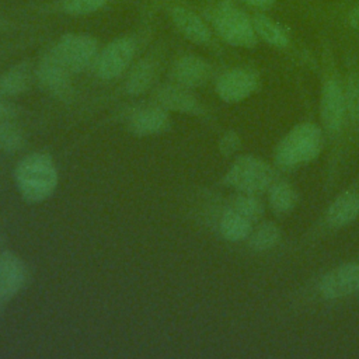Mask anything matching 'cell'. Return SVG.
I'll return each instance as SVG.
<instances>
[{
  "label": "cell",
  "instance_id": "23",
  "mask_svg": "<svg viewBox=\"0 0 359 359\" xmlns=\"http://www.w3.org/2000/svg\"><path fill=\"white\" fill-rule=\"evenodd\" d=\"M229 209L245 216L251 222L258 220L264 215L262 202L255 195H251V194H241L240 192V195H236L230 201Z\"/></svg>",
  "mask_w": 359,
  "mask_h": 359
},
{
  "label": "cell",
  "instance_id": "30",
  "mask_svg": "<svg viewBox=\"0 0 359 359\" xmlns=\"http://www.w3.org/2000/svg\"><path fill=\"white\" fill-rule=\"evenodd\" d=\"M247 4L252 6V7H268L271 6L275 0H244Z\"/></svg>",
  "mask_w": 359,
  "mask_h": 359
},
{
  "label": "cell",
  "instance_id": "15",
  "mask_svg": "<svg viewBox=\"0 0 359 359\" xmlns=\"http://www.w3.org/2000/svg\"><path fill=\"white\" fill-rule=\"evenodd\" d=\"M171 18L175 28L188 41L194 43H208L210 41V29L208 28L205 21L194 11L182 6H177L171 10Z\"/></svg>",
  "mask_w": 359,
  "mask_h": 359
},
{
  "label": "cell",
  "instance_id": "13",
  "mask_svg": "<svg viewBox=\"0 0 359 359\" xmlns=\"http://www.w3.org/2000/svg\"><path fill=\"white\" fill-rule=\"evenodd\" d=\"M210 65L196 55L181 56L172 66L174 81L185 88H195L205 84L210 79Z\"/></svg>",
  "mask_w": 359,
  "mask_h": 359
},
{
  "label": "cell",
  "instance_id": "11",
  "mask_svg": "<svg viewBox=\"0 0 359 359\" xmlns=\"http://www.w3.org/2000/svg\"><path fill=\"white\" fill-rule=\"evenodd\" d=\"M27 276L25 264L13 251L0 254V302L11 300L24 286Z\"/></svg>",
  "mask_w": 359,
  "mask_h": 359
},
{
  "label": "cell",
  "instance_id": "10",
  "mask_svg": "<svg viewBox=\"0 0 359 359\" xmlns=\"http://www.w3.org/2000/svg\"><path fill=\"white\" fill-rule=\"evenodd\" d=\"M72 72L62 65V62L53 55H46L38 65L36 79L41 87L49 94L65 100L72 94Z\"/></svg>",
  "mask_w": 359,
  "mask_h": 359
},
{
  "label": "cell",
  "instance_id": "18",
  "mask_svg": "<svg viewBox=\"0 0 359 359\" xmlns=\"http://www.w3.org/2000/svg\"><path fill=\"white\" fill-rule=\"evenodd\" d=\"M154 70H156L154 63L150 59H142L140 62H137L132 67L126 79V83H125L126 93L130 95L143 94L153 83Z\"/></svg>",
  "mask_w": 359,
  "mask_h": 359
},
{
  "label": "cell",
  "instance_id": "3",
  "mask_svg": "<svg viewBox=\"0 0 359 359\" xmlns=\"http://www.w3.org/2000/svg\"><path fill=\"white\" fill-rule=\"evenodd\" d=\"M276 180L275 171L261 158L241 156L234 160L224 175V184L241 192L258 195L268 191Z\"/></svg>",
  "mask_w": 359,
  "mask_h": 359
},
{
  "label": "cell",
  "instance_id": "24",
  "mask_svg": "<svg viewBox=\"0 0 359 359\" xmlns=\"http://www.w3.org/2000/svg\"><path fill=\"white\" fill-rule=\"evenodd\" d=\"M25 137L22 130L8 121L0 122V151L14 153L24 146Z\"/></svg>",
  "mask_w": 359,
  "mask_h": 359
},
{
  "label": "cell",
  "instance_id": "26",
  "mask_svg": "<svg viewBox=\"0 0 359 359\" xmlns=\"http://www.w3.org/2000/svg\"><path fill=\"white\" fill-rule=\"evenodd\" d=\"M108 0H65L63 10L70 15H87L107 4Z\"/></svg>",
  "mask_w": 359,
  "mask_h": 359
},
{
  "label": "cell",
  "instance_id": "28",
  "mask_svg": "<svg viewBox=\"0 0 359 359\" xmlns=\"http://www.w3.org/2000/svg\"><path fill=\"white\" fill-rule=\"evenodd\" d=\"M348 22L352 28L359 29V4L355 6L348 14Z\"/></svg>",
  "mask_w": 359,
  "mask_h": 359
},
{
  "label": "cell",
  "instance_id": "17",
  "mask_svg": "<svg viewBox=\"0 0 359 359\" xmlns=\"http://www.w3.org/2000/svg\"><path fill=\"white\" fill-rule=\"evenodd\" d=\"M252 222L245 216L227 209L219 220V231L227 241H241L250 237L252 231Z\"/></svg>",
  "mask_w": 359,
  "mask_h": 359
},
{
  "label": "cell",
  "instance_id": "16",
  "mask_svg": "<svg viewBox=\"0 0 359 359\" xmlns=\"http://www.w3.org/2000/svg\"><path fill=\"white\" fill-rule=\"evenodd\" d=\"M359 216V195L356 192H344L330 205L327 220L332 227H344Z\"/></svg>",
  "mask_w": 359,
  "mask_h": 359
},
{
  "label": "cell",
  "instance_id": "21",
  "mask_svg": "<svg viewBox=\"0 0 359 359\" xmlns=\"http://www.w3.org/2000/svg\"><path fill=\"white\" fill-rule=\"evenodd\" d=\"M268 199L271 209L278 215H283L296 206L297 192L287 182H273V185L269 188Z\"/></svg>",
  "mask_w": 359,
  "mask_h": 359
},
{
  "label": "cell",
  "instance_id": "14",
  "mask_svg": "<svg viewBox=\"0 0 359 359\" xmlns=\"http://www.w3.org/2000/svg\"><path fill=\"white\" fill-rule=\"evenodd\" d=\"M157 104L165 111H172L178 114H189L196 115L201 114V104L198 100L188 91V88L170 84L161 87L156 94Z\"/></svg>",
  "mask_w": 359,
  "mask_h": 359
},
{
  "label": "cell",
  "instance_id": "4",
  "mask_svg": "<svg viewBox=\"0 0 359 359\" xmlns=\"http://www.w3.org/2000/svg\"><path fill=\"white\" fill-rule=\"evenodd\" d=\"M213 27L223 41L238 48H254L258 35L252 20L233 3H222L213 14Z\"/></svg>",
  "mask_w": 359,
  "mask_h": 359
},
{
  "label": "cell",
  "instance_id": "29",
  "mask_svg": "<svg viewBox=\"0 0 359 359\" xmlns=\"http://www.w3.org/2000/svg\"><path fill=\"white\" fill-rule=\"evenodd\" d=\"M13 115V109L11 107L4 102L3 100H0V122L3 121H8V118Z\"/></svg>",
  "mask_w": 359,
  "mask_h": 359
},
{
  "label": "cell",
  "instance_id": "25",
  "mask_svg": "<svg viewBox=\"0 0 359 359\" xmlns=\"http://www.w3.org/2000/svg\"><path fill=\"white\" fill-rule=\"evenodd\" d=\"M345 104L346 116L353 126H359V74H349L346 80Z\"/></svg>",
  "mask_w": 359,
  "mask_h": 359
},
{
  "label": "cell",
  "instance_id": "2",
  "mask_svg": "<svg viewBox=\"0 0 359 359\" xmlns=\"http://www.w3.org/2000/svg\"><path fill=\"white\" fill-rule=\"evenodd\" d=\"M324 143L321 129L310 122L294 126L276 146L275 163L283 170L294 168L314 160Z\"/></svg>",
  "mask_w": 359,
  "mask_h": 359
},
{
  "label": "cell",
  "instance_id": "19",
  "mask_svg": "<svg viewBox=\"0 0 359 359\" xmlns=\"http://www.w3.org/2000/svg\"><path fill=\"white\" fill-rule=\"evenodd\" d=\"M252 24L257 35L262 38L266 43L276 48H286L289 45V36L283 28L273 20L264 14H255L252 17Z\"/></svg>",
  "mask_w": 359,
  "mask_h": 359
},
{
  "label": "cell",
  "instance_id": "12",
  "mask_svg": "<svg viewBox=\"0 0 359 359\" xmlns=\"http://www.w3.org/2000/svg\"><path fill=\"white\" fill-rule=\"evenodd\" d=\"M170 128L168 112L160 105L146 107L130 115L128 129L133 136L147 137L165 132Z\"/></svg>",
  "mask_w": 359,
  "mask_h": 359
},
{
  "label": "cell",
  "instance_id": "1",
  "mask_svg": "<svg viewBox=\"0 0 359 359\" xmlns=\"http://www.w3.org/2000/svg\"><path fill=\"white\" fill-rule=\"evenodd\" d=\"M14 180L24 201L28 203H41L55 192L59 175L50 156L31 153L15 165Z\"/></svg>",
  "mask_w": 359,
  "mask_h": 359
},
{
  "label": "cell",
  "instance_id": "20",
  "mask_svg": "<svg viewBox=\"0 0 359 359\" xmlns=\"http://www.w3.org/2000/svg\"><path fill=\"white\" fill-rule=\"evenodd\" d=\"M31 74L27 66L17 65L0 77V94L14 97L28 90Z\"/></svg>",
  "mask_w": 359,
  "mask_h": 359
},
{
  "label": "cell",
  "instance_id": "7",
  "mask_svg": "<svg viewBox=\"0 0 359 359\" xmlns=\"http://www.w3.org/2000/svg\"><path fill=\"white\" fill-rule=\"evenodd\" d=\"M258 88V76L255 72L244 67H234L219 76L216 81L217 95L229 104L240 102L248 98Z\"/></svg>",
  "mask_w": 359,
  "mask_h": 359
},
{
  "label": "cell",
  "instance_id": "22",
  "mask_svg": "<svg viewBox=\"0 0 359 359\" xmlns=\"http://www.w3.org/2000/svg\"><path fill=\"white\" fill-rule=\"evenodd\" d=\"M250 247L255 251H265L273 248L280 240V230L275 223H262L255 231L250 234Z\"/></svg>",
  "mask_w": 359,
  "mask_h": 359
},
{
  "label": "cell",
  "instance_id": "6",
  "mask_svg": "<svg viewBox=\"0 0 359 359\" xmlns=\"http://www.w3.org/2000/svg\"><path fill=\"white\" fill-rule=\"evenodd\" d=\"M136 46L130 38H118L109 42L95 59V70L102 80L119 77L132 62Z\"/></svg>",
  "mask_w": 359,
  "mask_h": 359
},
{
  "label": "cell",
  "instance_id": "27",
  "mask_svg": "<svg viewBox=\"0 0 359 359\" xmlns=\"http://www.w3.org/2000/svg\"><path fill=\"white\" fill-rule=\"evenodd\" d=\"M240 137L236 132H226L219 140V150L223 156H233L240 149Z\"/></svg>",
  "mask_w": 359,
  "mask_h": 359
},
{
  "label": "cell",
  "instance_id": "8",
  "mask_svg": "<svg viewBox=\"0 0 359 359\" xmlns=\"http://www.w3.org/2000/svg\"><path fill=\"white\" fill-rule=\"evenodd\" d=\"M324 299H341L359 292V262L342 264L327 272L318 283Z\"/></svg>",
  "mask_w": 359,
  "mask_h": 359
},
{
  "label": "cell",
  "instance_id": "9",
  "mask_svg": "<svg viewBox=\"0 0 359 359\" xmlns=\"http://www.w3.org/2000/svg\"><path fill=\"white\" fill-rule=\"evenodd\" d=\"M320 115L321 122L327 132L337 133L344 125L346 116V104H345V91L338 80L328 79L321 91L320 102Z\"/></svg>",
  "mask_w": 359,
  "mask_h": 359
},
{
  "label": "cell",
  "instance_id": "5",
  "mask_svg": "<svg viewBox=\"0 0 359 359\" xmlns=\"http://www.w3.org/2000/svg\"><path fill=\"white\" fill-rule=\"evenodd\" d=\"M98 42L91 35L66 34L55 45L52 53L72 73L86 70L97 59Z\"/></svg>",
  "mask_w": 359,
  "mask_h": 359
}]
</instances>
